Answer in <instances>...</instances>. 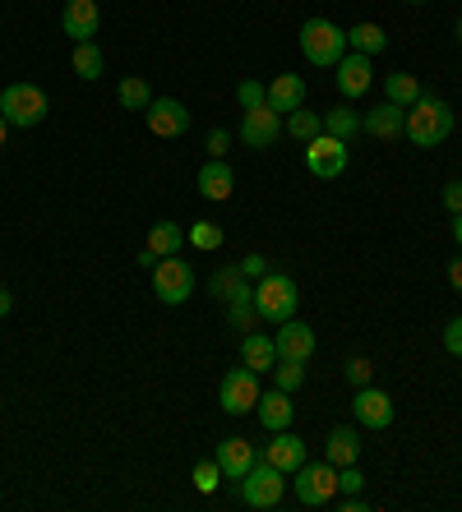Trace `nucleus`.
<instances>
[{"label":"nucleus","instance_id":"nucleus-25","mask_svg":"<svg viewBox=\"0 0 462 512\" xmlns=\"http://www.w3.org/2000/svg\"><path fill=\"white\" fill-rule=\"evenodd\" d=\"M324 134H333V139L352 143L356 134H361V111H352L347 102H338L333 111H324Z\"/></svg>","mask_w":462,"mask_h":512},{"label":"nucleus","instance_id":"nucleus-24","mask_svg":"<svg viewBox=\"0 0 462 512\" xmlns=\"http://www.w3.org/2000/svg\"><path fill=\"white\" fill-rule=\"evenodd\" d=\"M324 457H329L333 466H356V457H361V434H356L352 425L329 429V439H324Z\"/></svg>","mask_w":462,"mask_h":512},{"label":"nucleus","instance_id":"nucleus-30","mask_svg":"<svg viewBox=\"0 0 462 512\" xmlns=\"http://www.w3.org/2000/svg\"><path fill=\"white\" fill-rule=\"evenodd\" d=\"M102 65H107V60H102L98 42H74V74H79V79H88V84L102 79Z\"/></svg>","mask_w":462,"mask_h":512},{"label":"nucleus","instance_id":"nucleus-11","mask_svg":"<svg viewBox=\"0 0 462 512\" xmlns=\"http://www.w3.org/2000/svg\"><path fill=\"white\" fill-rule=\"evenodd\" d=\"M144 120L158 139H181V134L190 130V111H185V102H176V97H153Z\"/></svg>","mask_w":462,"mask_h":512},{"label":"nucleus","instance_id":"nucleus-5","mask_svg":"<svg viewBox=\"0 0 462 512\" xmlns=\"http://www.w3.org/2000/svg\"><path fill=\"white\" fill-rule=\"evenodd\" d=\"M0 116L10 120V130H33L47 120V93L37 84H10L0 93Z\"/></svg>","mask_w":462,"mask_h":512},{"label":"nucleus","instance_id":"nucleus-19","mask_svg":"<svg viewBox=\"0 0 462 512\" xmlns=\"http://www.w3.org/2000/svg\"><path fill=\"white\" fill-rule=\"evenodd\" d=\"M231 190H236V171H231L227 157L204 162V171H199V194H204L208 203H227Z\"/></svg>","mask_w":462,"mask_h":512},{"label":"nucleus","instance_id":"nucleus-29","mask_svg":"<svg viewBox=\"0 0 462 512\" xmlns=\"http://www.w3.org/2000/svg\"><path fill=\"white\" fill-rule=\"evenodd\" d=\"M282 130L296 134L301 143H310V139H319V134H324V116H315V111L296 107V111H287V120H282Z\"/></svg>","mask_w":462,"mask_h":512},{"label":"nucleus","instance_id":"nucleus-27","mask_svg":"<svg viewBox=\"0 0 462 512\" xmlns=\"http://www.w3.org/2000/svg\"><path fill=\"white\" fill-rule=\"evenodd\" d=\"M426 93V88L416 84V74H389V79H384V102H398V107H412L416 97Z\"/></svg>","mask_w":462,"mask_h":512},{"label":"nucleus","instance_id":"nucleus-1","mask_svg":"<svg viewBox=\"0 0 462 512\" xmlns=\"http://www.w3.org/2000/svg\"><path fill=\"white\" fill-rule=\"evenodd\" d=\"M402 134H407L416 148H439V143L453 134V107L444 102V97L421 93L412 107H407V125H402Z\"/></svg>","mask_w":462,"mask_h":512},{"label":"nucleus","instance_id":"nucleus-3","mask_svg":"<svg viewBox=\"0 0 462 512\" xmlns=\"http://www.w3.org/2000/svg\"><path fill=\"white\" fill-rule=\"evenodd\" d=\"M301 51H305L310 65L333 70V65L347 56V33H342L338 24H329V19H305L301 24Z\"/></svg>","mask_w":462,"mask_h":512},{"label":"nucleus","instance_id":"nucleus-32","mask_svg":"<svg viewBox=\"0 0 462 512\" xmlns=\"http://www.w3.org/2000/svg\"><path fill=\"white\" fill-rule=\"evenodd\" d=\"M301 383H305V360H278V365H273V388L296 393Z\"/></svg>","mask_w":462,"mask_h":512},{"label":"nucleus","instance_id":"nucleus-16","mask_svg":"<svg viewBox=\"0 0 462 512\" xmlns=\"http://www.w3.org/2000/svg\"><path fill=\"white\" fill-rule=\"evenodd\" d=\"M208 291H213L222 305H255V286L241 273V263H236V268H218L213 282H208Z\"/></svg>","mask_w":462,"mask_h":512},{"label":"nucleus","instance_id":"nucleus-7","mask_svg":"<svg viewBox=\"0 0 462 512\" xmlns=\"http://www.w3.org/2000/svg\"><path fill=\"white\" fill-rule=\"evenodd\" d=\"M259 374L250 370V365H241V370H227L218 383V406L227 411V416H250L259 406Z\"/></svg>","mask_w":462,"mask_h":512},{"label":"nucleus","instance_id":"nucleus-42","mask_svg":"<svg viewBox=\"0 0 462 512\" xmlns=\"http://www.w3.org/2000/svg\"><path fill=\"white\" fill-rule=\"evenodd\" d=\"M227 148H231V134L227 130H208V153H213V157H227Z\"/></svg>","mask_w":462,"mask_h":512},{"label":"nucleus","instance_id":"nucleus-13","mask_svg":"<svg viewBox=\"0 0 462 512\" xmlns=\"http://www.w3.org/2000/svg\"><path fill=\"white\" fill-rule=\"evenodd\" d=\"M333 79H338V93H342V97H365V93H370V84H375L370 56H361V51L342 56L338 65H333Z\"/></svg>","mask_w":462,"mask_h":512},{"label":"nucleus","instance_id":"nucleus-23","mask_svg":"<svg viewBox=\"0 0 462 512\" xmlns=\"http://www.w3.org/2000/svg\"><path fill=\"white\" fill-rule=\"evenodd\" d=\"M241 365H250L255 374H273V365H278V346H273V337L268 333H245Z\"/></svg>","mask_w":462,"mask_h":512},{"label":"nucleus","instance_id":"nucleus-49","mask_svg":"<svg viewBox=\"0 0 462 512\" xmlns=\"http://www.w3.org/2000/svg\"><path fill=\"white\" fill-rule=\"evenodd\" d=\"M407 5H426V0H407Z\"/></svg>","mask_w":462,"mask_h":512},{"label":"nucleus","instance_id":"nucleus-9","mask_svg":"<svg viewBox=\"0 0 462 512\" xmlns=\"http://www.w3.org/2000/svg\"><path fill=\"white\" fill-rule=\"evenodd\" d=\"M347 162H352V153H347V143L333 139V134H319V139L305 143V171L319 180H338L342 171H347Z\"/></svg>","mask_w":462,"mask_h":512},{"label":"nucleus","instance_id":"nucleus-37","mask_svg":"<svg viewBox=\"0 0 462 512\" xmlns=\"http://www.w3.org/2000/svg\"><path fill=\"white\" fill-rule=\"evenodd\" d=\"M338 489H342V494H361V489H365V476L356 471V466H338Z\"/></svg>","mask_w":462,"mask_h":512},{"label":"nucleus","instance_id":"nucleus-39","mask_svg":"<svg viewBox=\"0 0 462 512\" xmlns=\"http://www.w3.org/2000/svg\"><path fill=\"white\" fill-rule=\"evenodd\" d=\"M347 379H352L356 388H365V383H370V360H365V356H352V360H347Z\"/></svg>","mask_w":462,"mask_h":512},{"label":"nucleus","instance_id":"nucleus-47","mask_svg":"<svg viewBox=\"0 0 462 512\" xmlns=\"http://www.w3.org/2000/svg\"><path fill=\"white\" fill-rule=\"evenodd\" d=\"M453 240H458V250H462V213H453Z\"/></svg>","mask_w":462,"mask_h":512},{"label":"nucleus","instance_id":"nucleus-46","mask_svg":"<svg viewBox=\"0 0 462 512\" xmlns=\"http://www.w3.org/2000/svg\"><path fill=\"white\" fill-rule=\"evenodd\" d=\"M139 268H148V273H153V268H158V254L144 250V254H139Z\"/></svg>","mask_w":462,"mask_h":512},{"label":"nucleus","instance_id":"nucleus-10","mask_svg":"<svg viewBox=\"0 0 462 512\" xmlns=\"http://www.w3.org/2000/svg\"><path fill=\"white\" fill-rule=\"evenodd\" d=\"M282 139V116L268 102H259V107H250L241 116V143L245 148H255V153H268L273 143Z\"/></svg>","mask_w":462,"mask_h":512},{"label":"nucleus","instance_id":"nucleus-33","mask_svg":"<svg viewBox=\"0 0 462 512\" xmlns=\"http://www.w3.org/2000/svg\"><path fill=\"white\" fill-rule=\"evenodd\" d=\"M185 245H195V250H222V227L218 222H195V227L185 231Z\"/></svg>","mask_w":462,"mask_h":512},{"label":"nucleus","instance_id":"nucleus-14","mask_svg":"<svg viewBox=\"0 0 462 512\" xmlns=\"http://www.w3.org/2000/svg\"><path fill=\"white\" fill-rule=\"evenodd\" d=\"M65 37H74V42H93L98 37V24H102V10L98 0H65Z\"/></svg>","mask_w":462,"mask_h":512},{"label":"nucleus","instance_id":"nucleus-35","mask_svg":"<svg viewBox=\"0 0 462 512\" xmlns=\"http://www.w3.org/2000/svg\"><path fill=\"white\" fill-rule=\"evenodd\" d=\"M227 323L236 328V333H255L259 310H255V305H227Z\"/></svg>","mask_w":462,"mask_h":512},{"label":"nucleus","instance_id":"nucleus-45","mask_svg":"<svg viewBox=\"0 0 462 512\" xmlns=\"http://www.w3.org/2000/svg\"><path fill=\"white\" fill-rule=\"evenodd\" d=\"M14 310V296H10V286H0V319Z\"/></svg>","mask_w":462,"mask_h":512},{"label":"nucleus","instance_id":"nucleus-4","mask_svg":"<svg viewBox=\"0 0 462 512\" xmlns=\"http://www.w3.org/2000/svg\"><path fill=\"white\" fill-rule=\"evenodd\" d=\"M292 485H296L301 508H324V503L338 499V466H333L329 457H324V462H310V457H305L292 471Z\"/></svg>","mask_w":462,"mask_h":512},{"label":"nucleus","instance_id":"nucleus-2","mask_svg":"<svg viewBox=\"0 0 462 512\" xmlns=\"http://www.w3.org/2000/svg\"><path fill=\"white\" fill-rule=\"evenodd\" d=\"M296 305H301V291H296V282L287 273H264L255 282V310H259V319L287 323V319H296Z\"/></svg>","mask_w":462,"mask_h":512},{"label":"nucleus","instance_id":"nucleus-48","mask_svg":"<svg viewBox=\"0 0 462 512\" xmlns=\"http://www.w3.org/2000/svg\"><path fill=\"white\" fill-rule=\"evenodd\" d=\"M5 134H10V120L0 116V148H5Z\"/></svg>","mask_w":462,"mask_h":512},{"label":"nucleus","instance_id":"nucleus-26","mask_svg":"<svg viewBox=\"0 0 462 512\" xmlns=\"http://www.w3.org/2000/svg\"><path fill=\"white\" fill-rule=\"evenodd\" d=\"M347 47H356L361 56H379V51L389 47V33L379 24H356V28H347Z\"/></svg>","mask_w":462,"mask_h":512},{"label":"nucleus","instance_id":"nucleus-28","mask_svg":"<svg viewBox=\"0 0 462 512\" xmlns=\"http://www.w3.org/2000/svg\"><path fill=\"white\" fill-rule=\"evenodd\" d=\"M181 245H185V231L176 227V222H153V231H148V250L158 254V259L176 254Z\"/></svg>","mask_w":462,"mask_h":512},{"label":"nucleus","instance_id":"nucleus-17","mask_svg":"<svg viewBox=\"0 0 462 512\" xmlns=\"http://www.w3.org/2000/svg\"><path fill=\"white\" fill-rule=\"evenodd\" d=\"M213 462L222 466V480H245V471H250L259 457H255V443L250 439H222Z\"/></svg>","mask_w":462,"mask_h":512},{"label":"nucleus","instance_id":"nucleus-44","mask_svg":"<svg viewBox=\"0 0 462 512\" xmlns=\"http://www.w3.org/2000/svg\"><path fill=\"white\" fill-rule=\"evenodd\" d=\"M449 282H453V291H462V259L449 263Z\"/></svg>","mask_w":462,"mask_h":512},{"label":"nucleus","instance_id":"nucleus-36","mask_svg":"<svg viewBox=\"0 0 462 512\" xmlns=\"http://www.w3.org/2000/svg\"><path fill=\"white\" fill-rule=\"evenodd\" d=\"M236 102H241V107L250 111V107H259V102H268V88L259 84V79H245V84L236 88Z\"/></svg>","mask_w":462,"mask_h":512},{"label":"nucleus","instance_id":"nucleus-15","mask_svg":"<svg viewBox=\"0 0 462 512\" xmlns=\"http://www.w3.org/2000/svg\"><path fill=\"white\" fill-rule=\"evenodd\" d=\"M273 346H278V360H310L315 356V328L287 319L278 328V337H273Z\"/></svg>","mask_w":462,"mask_h":512},{"label":"nucleus","instance_id":"nucleus-40","mask_svg":"<svg viewBox=\"0 0 462 512\" xmlns=\"http://www.w3.org/2000/svg\"><path fill=\"white\" fill-rule=\"evenodd\" d=\"M439 199H444V208H449V213H462V180H449V185L439 190Z\"/></svg>","mask_w":462,"mask_h":512},{"label":"nucleus","instance_id":"nucleus-31","mask_svg":"<svg viewBox=\"0 0 462 512\" xmlns=\"http://www.w3.org/2000/svg\"><path fill=\"white\" fill-rule=\"evenodd\" d=\"M116 97H121V107H125V111H148V102H153V88H148V79L130 74V79H121Z\"/></svg>","mask_w":462,"mask_h":512},{"label":"nucleus","instance_id":"nucleus-38","mask_svg":"<svg viewBox=\"0 0 462 512\" xmlns=\"http://www.w3.org/2000/svg\"><path fill=\"white\" fill-rule=\"evenodd\" d=\"M444 351L462 360V314L458 319H449V328H444Z\"/></svg>","mask_w":462,"mask_h":512},{"label":"nucleus","instance_id":"nucleus-8","mask_svg":"<svg viewBox=\"0 0 462 512\" xmlns=\"http://www.w3.org/2000/svg\"><path fill=\"white\" fill-rule=\"evenodd\" d=\"M153 296L162 305H185V300L195 296V268L185 259H176V254L158 259V268H153Z\"/></svg>","mask_w":462,"mask_h":512},{"label":"nucleus","instance_id":"nucleus-43","mask_svg":"<svg viewBox=\"0 0 462 512\" xmlns=\"http://www.w3.org/2000/svg\"><path fill=\"white\" fill-rule=\"evenodd\" d=\"M370 508V503L361 499V494H347V499H342V512H365Z\"/></svg>","mask_w":462,"mask_h":512},{"label":"nucleus","instance_id":"nucleus-21","mask_svg":"<svg viewBox=\"0 0 462 512\" xmlns=\"http://www.w3.org/2000/svg\"><path fill=\"white\" fill-rule=\"evenodd\" d=\"M402 125H407V107H398V102H384V107L361 116V130L375 139H402Z\"/></svg>","mask_w":462,"mask_h":512},{"label":"nucleus","instance_id":"nucleus-41","mask_svg":"<svg viewBox=\"0 0 462 512\" xmlns=\"http://www.w3.org/2000/svg\"><path fill=\"white\" fill-rule=\"evenodd\" d=\"M241 273H245V277H255V282H259V277L268 273V259H264V254H245V259H241Z\"/></svg>","mask_w":462,"mask_h":512},{"label":"nucleus","instance_id":"nucleus-50","mask_svg":"<svg viewBox=\"0 0 462 512\" xmlns=\"http://www.w3.org/2000/svg\"><path fill=\"white\" fill-rule=\"evenodd\" d=\"M458 37H462V19H458Z\"/></svg>","mask_w":462,"mask_h":512},{"label":"nucleus","instance_id":"nucleus-22","mask_svg":"<svg viewBox=\"0 0 462 512\" xmlns=\"http://www.w3.org/2000/svg\"><path fill=\"white\" fill-rule=\"evenodd\" d=\"M268 107L278 111V116L305 107V79H301V74H278V79L268 84Z\"/></svg>","mask_w":462,"mask_h":512},{"label":"nucleus","instance_id":"nucleus-34","mask_svg":"<svg viewBox=\"0 0 462 512\" xmlns=\"http://www.w3.org/2000/svg\"><path fill=\"white\" fill-rule=\"evenodd\" d=\"M218 480H222V466L208 457V462H195V489L199 494H213L218 489Z\"/></svg>","mask_w":462,"mask_h":512},{"label":"nucleus","instance_id":"nucleus-20","mask_svg":"<svg viewBox=\"0 0 462 512\" xmlns=\"http://www.w3.org/2000/svg\"><path fill=\"white\" fill-rule=\"evenodd\" d=\"M264 457L278 466V471H287V476H292L296 466L305 462V439H296L292 429H273V439H268Z\"/></svg>","mask_w":462,"mask_h":512},{"label":"nucleus","instance_id":"nucleus-18","mask_svg":"<svg viewBox=\"0 0 462 512\" xmlns=\"http://www.w3.org/2000/svg\"><path fill=\"white\" fill-rule=\"evenodd\" d=\"M259 425L273 434V429H292L296 420V406H292V393H282V388H268V393H259V406H255Z\"/></svg>","mask_w":462,"mask_h":512},{"label":"nucleus","instance_id":"nucleus-12","mask_svg":"<svg viewBox=\"0 0 462 512\" xmlns=\"http://www.w3.org/2000/svg\"><path fill=\"white\" fill-rule=\"evenodd\" d=\"M352 416H356V425H365V429H389L393 425V397L384 393V388H356V397H352Z\"/></svg>","mask_w":462,"mask_h":512},{"label":"nucleus","instance_id":"nucleus-6","mask_svg":"<svg viewBox=\"0 0 462 512\" xmlns=\"http://www.w3.org/2000/svg\"><path fill=\"white\" fill-rule=\"evenodd\" d=\"M282 494H287V471H278L268 457H259V462L245 471V480H241V499L250 503V508L268 512V508H278L282 503Z\"/></svg>","mask_w":462,"mask_h":512}]
</instances>
